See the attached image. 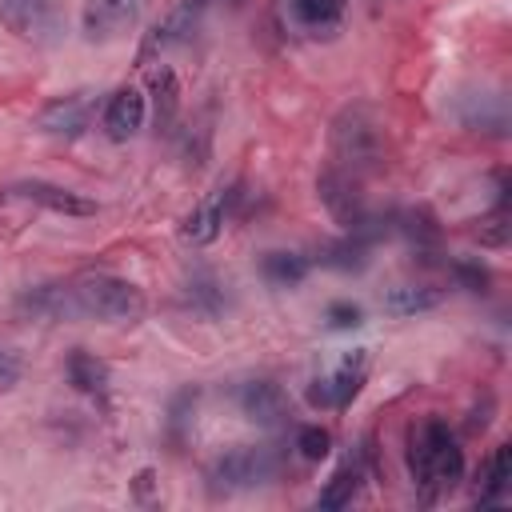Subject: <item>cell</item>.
<instances>
[{
    "mask_svg": "<svg viewBox=\"0 0 512 512\" xmlns=\"http://www.w3.org/2000/svg\"><path fill=\"white\" fill-rule=\"evenodd\" d=\"M408 476L428 500L460 484L464 448L440 416H424L420 424H412V432H408Z\"/></svg>",
    "mask_w": 512,
    "mask_h": 512,
    "instance_id": "cell-1",
    "label": "cell"
},
{
    "mask_svg": "<svg viewBox=\"0 0 512 512\" xmlns=\"http://www.w3.org/2000/svg\"><path fill=\"white\" fill-rule=\"evenodd\" d=\"M72 304H76L80 316H96V320H108V324H132L148 308L144 292L132 280L112 276V272H84L72 284Z\"/></svg>",
    "mask_w": 512,
    "mask_h": 512,
    "instance_id": "cell-2",
    "label": "cell"
},
{
    "mask_svg": "<svg viewBox=\"0 0 512 512\" xmlns=\"http://www.w3.org/2000/svg\"><path fill=\"white\" fill-rule=\"evenodd\" d=\"M332 152L340 168H376L384 156V128L368 104H348L332 120Z\"/></svg>",
    "mask_w": 512,
    "mask_h": 512,
    "instance_id": "cell-3",
    "label": "cell"
},
{
    "mask_svg": "<svg viewBox=\"0 0 512 512\" xmlns=\"http://www.w3.org/2000/svg\"><path fill=\"white\" fill-rule=\"evenodd\" d=\"M280 468L276 452L264 448V444H236L228 448L224 456L212 460L208 468V488L216 496H232V492H244V488H256L264 480H272Z\"/></svg>",
    "mask_w": 512,
    "mask_h": 512,
    "instance_id": "cell-4",
    "label": "cell"
},
{
    "mask_svg": "<svg viewBox=\"0 0 512 512\" xmlns=\"http://www.w3.org/2000/svg\"><path fill=\"white\" fill-rule=\"evenodd\" d=\"M316 192H320L324 208H328V212H332L348 232L376 236V228H368V224H372V216H368V208H364L360 184L352 180V172H348V168H328V172H320Z\"/></svg>",
    "mask_w": 512,
    "mask_h": 512,
    "instance_id": "cell-5",
    "label": "cell"
},
{
    "mask_svg": "<svg viewBox=\"0 0 512 512\" xmlns=\"http://www.w3.org/2000/svg\"><path fill=\"white\" fill-rule=\"evenodd\" d=\"M364 376H368V352L364 348H352L336 360V368L328 376H316L312 388H308V404L312 408H348L356 400V392L364 388Z\"/></svg>",
    "mask_w": 512,
    "mask_h": 512,
    "instance_id": "cell-6",
    "label": "cell"
},
{
    "mask_svg": "<svg viewBox=\"0 0 512 512\" xmlns=\"http://www.w3.org/2000/svg\"><path fill=\"white\" fill-rule=\"evenodd\" d=\"M0 24L28 44H52L60 36V4L56 0H0Z\"/></svg>",
    "mask_w": 512,
    "mask_h": 512,
    "instance_id": "cell-7",
    "label": "cell"
},
{
    "mask_svg": "<svg viewBox=\"0 0 512 512\" xmlns=\"http://www.w3.org/2000/svg\"><path fill=\"white\" fill-rule=\"evenodd\" d=\"M8 200H28V204H40L56 216H92L96 212V200L72 192V188H60V184H48V180H16L4 188Z\"/></svg>",
    "mask_w": 512,
    "mask_h": 512,
    "instance_id": "cell-8",
    "label": "cell"
},
{
    "mask_svg": "<svg viewBox=\"0 0 512 512\" xmlns=\"http://www.w3.org/2000/svg\"><path fill=\"white\" fill-rule=\"evenodd\" d=\"M140 12H144V0H88L80 24L88 40H116L128 28H136Z\"/></svg>",
    "mask_w": 512,
    "mask_h": 512,
    "instance_id": "cell-9",
    "label": "cell"
},
{
    "mask_svg": "<svg viewBox=\"0 0 512 512\" xmlns=\"http://www.w3.org/2000/svg\"><path fill=\"white\" fill-rule=\"evenodd\" d=\"M236 404H240V412L248 420L264 424V428H280L292 416L288 396H284V388L276 380H248V384H240L236 388Z\"/></svg>",
    "mask_w": 512,
    "mask_h": 512,
    "instance_id": "cell-10",
    "label": "cell"
},
{
    "mask_svg": "<svg viewBox=\"0 0 512 512\" xmlns=\"http://www.w3.org/2000/svg\"><path fill=\"white\" fill-rule=\"evenodd\" d=\"M204 8H208V0H176V4L168 8V16L148 32L144 56H152V52H168V48H176V44L192 40V32L200 28Z\"/></svg>",
    "mask_w": 512,
    "mask_h": 512,
    "instance_id": "cell-11",
    "label": "cell"
},
{
    "mask_svg": "<svg viewBox=\"0 0 512 512\" xmlns=\"http://www.w3.org/2000/svg\"><path fill=\"white\" fill-rule=\"evenodd\" d=\"M228 188H212L200 204H192V212L180 220V240L192 244V248H204L220 236L224 228V216H228Z\"/></svg>",
    "mask_w": 512,
    "mask_h": 512,
    "instance_id": "cell-12",
    "label": "cell"
},
{
    "mask_svg": "<svg viewBox=\"0 0 512 512\" xmlns=\"http://www.w3.org/2000/svg\"><path fill=\"white\" fill-rule=\"evenodd\" d=\"M36 124H40L48 136H64V140L84 136L88 124H92V100H88V92H72V96L52 100V104L36 116Z\"/></svg>",
    "mask_w": 512,
    "mask_h": 512,
    "instance_id": "cell-13",
    "label": "cell"
},
{
    "mask_svg": "<svg viewBox=\"0 0 512 512\" xmlns=\"http://www.w3.org/2000/svg\"><path fill=\"white\" fill-rule=\"evenodd\" d=\"M456 116L468 132H484V136H504L508 132V100L500 92H468L460 100Z\"/></svg>",
    "mask_w": 512,
    "mask_h": 512,
    "instance_id": "cell-14",
    "label": "cell"
},
{
    "mask_svg": "<svg viewBox=\"0 0 512 512\" xmlns=\"http://www.w3.org/2000/svg\"><path fill=\"white\" fill-rule=\"evenodd\" d=\"M144 116H148L144 96H140L136 88H116V92L108 96V104H104L100 124H104L108 140H128V136H136V132L144 128Z\"/></svg>",
    "mask_w": 512,
    "mask_h": 512,
    "instance_id": "cell-15",
    "label": "cell"
},
{
    "mask_svg": "<svg viewBox=\"0 0 512 512\" xmlns=\"http://www.w3.org/2000/svg\"><path fill=\"white\" fill-rule=\"evenodd\" d=\"M508 488H512V448L508 444H496L488 464L480 468V484H476V504L492 508V504H504L508 500Z\"/></svg>",
    "mask_w": 512,
    "mask_h": 512,
    "instance_id": "cell-16",
    "label": "cell"
},
{
    "mask_svg": "<svg viewBox=\"0 0 512 512\" xmlns=\"http://www.w3.org/2000/svg\"><path fill=\"white\" fill-rule=\"evenodd\" d=\"M64 372H68V384H72L76 392H84V396H92V400H104V396H108V380H112V376H108V364H104L100 356H92V352H84V348H72Z\"/></svg>",
    "mask_w": 512,
    "mask_h": 512,
    "instance_id": "cell-17",
    "label": "cell"
},
{
    "mask_svg": "<svg viewBox=\"0 0 512 512\" xmlns=\"http://www.w3.org/2000/svg\"><path fill=\"white\" fill-rule=\"evenodd\" d=\"M360 484H364V464L348 456V460L324 480V488H320V496H316V508H324V512L348 508V504L360 496Z\"/></svg>",
    "mask_w": 512,
    "mask_h": 512,
    "instance_id": "cell-18",
    "label": "cell"
},
{
    "mask_svg": "<svg viewBox=\"0 0 512 512\" xmlns=\"http://www.w3.org/2000/svg\"><path fill=\"white\" fill-rule=\"evenodd\" d=\"M440 300H444V292H440L436 284H392L380 304H384V312H392V316H416V312L436 308Z\"/></svg>",
    "mask_w": 512,
    "mask_h": 512,
    "instance_id": "cell-19",
    "label": "cell"
},
{
    "mask_svg": "<svg viewBox=\"0 0 512 512\" xmlns=\"http://www.w3.org/2000/svg\"><path fill=\"white\" fill-rule=\"evenodd\" d=\"M368 248H372V236L348 232V236H340V240L320 248V264L324 268H340V272H360L368 264Z\"/></svg>",
    "mask_w": 512,
    "mask_h": 512,
    "instance_id": "cell-20",
    "label": "cell"
},
{
    "mask_svg": "<svg viewBox=\"0 0 512 512\" xmlns=\"http://www.w3.org/2000/svg\"><path fill=\"white\" fill-rule=\"evenodd\" d=\"M308 268H312V260L300 256V252H268V256L260 260L264 280H268V284H280V288L300 284V280L308 276Z\"/></svg>",
    "mask_w": 512,
    "mask_h": 512,
    "instance_id": "cell-21",
    "label": "cell"
},
{
    "mask_svg": "<svg viewBox=\"0 0 512 512\" xmlns=\"http://www.w3.org/2000/svg\"><path fill=\"white\" fill-rule=\"evenodd\" d=\"M148 88H152V108H156V128H168L176 108H180V84H176V72L172 68H156L148 76Z\"/></svg>",
    "mask_w": 512,
    "mask_h": 512,
    "instance_id": "cell-22",
    "label": "cell"
},
{
    "mask_svg": "<svg viewBox=\"0 0 512 512\" xmlns=\"http://www.w3.org/2000/svg\"><path fill=\"white\" fill-rule=\"evenodd\" d=\"M344 4H348V0H292V16H296L304 28H312V32H328V28L340 24Z\"/></svg>",
    "mask_w": 512,
    "mask_h": 512,
    "instance_id": "cell-23",
    "label": "cell"
},
{
    "mask_svg": "<svg viewBox=\"0 0 512 512\" xmlns=\"http://www.w3.org/2000/svg\"><path fill=\"white\" fill-rule=\"evenodd\" d=\"M188 304H192L196 312H204V316H216V312L224 308V292H220V284H216L208 272H196V276L188 280Z\"/></svg>",
    "mask_w": 512,
    "mask_h": 512,
    "instance_id": "cell-24",
    "label": "cell"
},
{
    "mask_svg": "<svg viewBox=\"0 0 512 512\" xmlns=\"http://www.w3.org/2000/svg\"><path fill=\"white\" fill-rule=\"evenodd\" d=\"M296 448H300L304 460H324L332 452V432L320 428V424H308V428L296 432Z\"/></svg>",
    "mask_w": 512,
    "mask_h": 512,
    "instance_id": "cell-25",
    "label": "cell"
},
{
    "mask_svg": "<svg viewBox=\"0 0 512 512\" xmlns=\"http://www.w3.org/2000/svg\"><path fill=\"white\" fill-rule=\"evenodd\" d=\"M324 316H328L332 328H360V324H364V308L352 304V300H336V304H328Z\"/></svg>",
    "mask_w": 512,
    "mask_h": 512,
    "instance_id": "cell-26",
    "label": "cell"
},
{
    "mask_svg": "<svg viewBox=\"0 0 512 512\" xmlns=\"http://www.w3.org/2000/svg\"><path fill=\"white\" fill-rule=\"evenodd\" d=\"M452 272H456V280H460L464 288H472V292H484V284H488V272H484L480 264L456 260V264H452Z\"/></svg>",
    "mask_w": 512,
    "mask_h": 512,
    "instance_id": "cell-27",
    "label": "cell"
},
{
    "mask_svg": "<svg viewBox=\"0 0 512 512\" xmlns=\"http://www.w3.org/2000/svg\"><path fill=\"white\" fill-rule=\"evenodd\" d=\"M16 380H20V356L0 344V392H8Z\"/></svg>",
    "mask_w": 512,
    "mask_h": 512,
    "instance_id": "cell-28",
    "label": "cell"
}]
</instances>
